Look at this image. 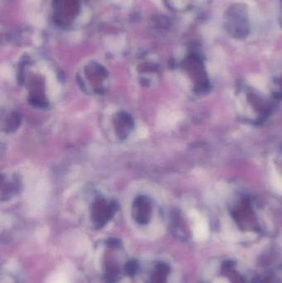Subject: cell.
<instances>
[{"label": "cell", "mask_w": 282, "mask_h": 283, "mask_svg": "<svg viewBox=\"0 0 282 283\" xmlns=\"http://www.w3.org/2000/svg\"><path fill=\"white\" fill-rule=\"evenodd\" d=\"M154 1H158V0H154Z\"/></svg>", "instance_id": "3957f363"}, {"label": "cell", "mask_w": 282, "mask_h": 283, "mask_svg": "<svg viewBox=\"0 0 282 283\" xmlns=\"http://www.w3.org/2000/svg\"><path fill=\"white\" fill-rule=\"evenodd\" d=\"M169 268L167 266L163 263L157 265V270L154 273V277L152 279L151 283H164V277L168 273Z\"/></svg>", "instance_id": "6da1fadb"}, {"label": "cell", "mask_w": 282, "mask_h": 283, "mask_svg": "<svg viewBox=\"0 0 282 283\" xmlns=\"http://www.w3.org/2000/svg\"><path fill=\"white\" fill-rule=\"evenodd\" d=\"M126 273H128V275H133L137 270V265L135 262H128L125 267Z\"/></svg>", "instance_id": "7a4b0ae2"}]
</instances>
